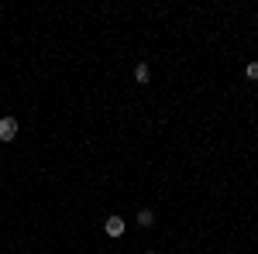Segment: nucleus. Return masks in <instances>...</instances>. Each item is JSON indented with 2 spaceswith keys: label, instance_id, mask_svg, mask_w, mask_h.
I'll return each instance as SVG.
<instances>
[{
  "label": "nucleus",
  "instance_id": "f257e3e1",
  "mask_svg": "<svg viewBox=\"0 0 258 254\" xmlns=\"http://www.w3.org/2000/svg\"><path fill=\"white\" fill-rule=\"evenodd\" d=\"M18 137V117H0V141H14Z\"/></svg>",
  "mask_w": 258,
  "mask_h": 254
},
{
  "label": "nucleus",
  "instance_id": "f03ea898",
  "mask_svg": "<svg viewBox=\"0 0 258 254\" xmlns=\"http://www.w3.org/2000/svg\"><path fill=\"white\" fill-rule=\"evenodd\" d=\"M124 230H127V223H124L120 216H107V220H103V234L107 237H124Z\"/></svg>",
  "mask_w": 258,
  "mask_h": 254
},
{
  "label": "nucleus",
  "instance_id": "7ed1b4c3",
  "mask_svg": "<svg viewBox=\"0 0 258 254\" xmlns=\"http://www.w3.org/2000/svg\"><path fill=\"white\" fill-rule=\"evenodd\" d=\"M135 82H138V86H148V82H152V69H148L145 62L135 65Z\"/></svg>",
  "mask_w": 258,
  "mask_h": 254
},
{
  "label": "nucleus",
  "instance_id": "20e7f679",
  "mask_svg": "<svg viewBox=\"0 0 258 254\" xmlns=\"http://www.w3.org/2000/svg\"><path fill=\"white\" fill-rule=\"evenodd\" d=\"M155 223V213L152 210H138V227H152Z\"/></svg>",
  "mask_w": 258,
  "mask_h": 254
},
{
  "label": "nucleus",
  "instance_id": "39448f33",
  "mask_svg": "<svg viewBox=\"0 0 258 254\" xmlns=\"http://www.w3.org/2000/svg\"><path fill=\"white\" fill-rule=\"evenodd\" d=\"M244 76L258 82V62H248V65H244Z\"/></svg>",
  "mask_w": 258,
  "mask_h": 254
},
{
  "label": "nucleus",
  "instance_id": "423d86ee",
  "mask_svg": "<svg viewBox=\"0 0 258 254\" xmlns=\"http://www.w3.org/2000/svg\"><path fill=\"white\" fill-rule=\"evenodd\" d=\"M145 254H155V251H145Z\"/></svg>",
  "mask_w": 258,
  "mask_h": 254
}]
</instances>
